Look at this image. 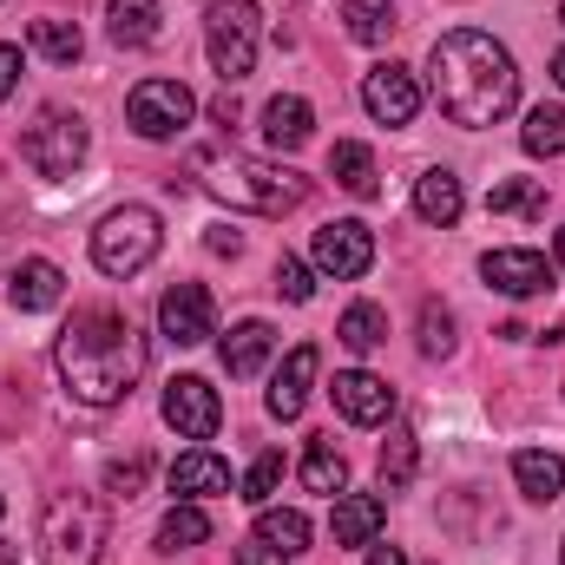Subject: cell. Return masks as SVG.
I'll list each match as a JSON object with an SVG mask.
<instances>
[{"label": "cell", "mask_w": 565, "mask_h": 565, "mask_svg": "<svg viewBox=\"0 0 565 565\" xmlns=\"http://www.w3.org/2000/svg\"><path fill=\"white\" fill-rule=\"evenodd\" d=\"M427 86H434V99H440V113H447L454 126L480 132V126H500V119L513 113V99H520V66H513V53H507L493 33L454 26V33H440L434 53H427Z\"/></svg>", "instance_id": "6da1fadb"}, {"label": "cell", "mask_w": 565, "mask_h": 565, "mask_svg": "<svg viewBox=\"0 0 565 565\" xmlns=\"http://www.w3.org/2000/svg\"><path fill=\"white\" fill-rule=\"evenodd\" d=\"M53 362H60V382L73 402L86 408H119L145 375V335L119 316V309H79L60 342H53Z\"/></svg>", "instance_id": "7a4b0ae2"}, {"label": "cell", "mask_w": 565, "mask_h": 565, "mask_svg": "<svg viewBox=\"0 0 565 565\" xmlns=\"http://www.w3.org/2000/svg\"><path fill=\"white\" fill-rule=\"evenodd\" d=\"M198 178L217 204L231 211H257V217H282L309 198V178L289 171V164H270V158H237V151H204L198 158Z\"/></svg>", "instance_id": "3957f363"}, {"label": "cell", "mask_w": 565, "mask_h": 565, "mask_svg": "<svg viewBox=\"0 0 565 565\" xmlns=\"http://www.w3.org/2000/svg\"><path fill=\"white\" fill-rule=\"evenodd\" d=\"M99 553H106V507L93 493H53L40 513V559L99 565Z\"/></svg>", "instance_id": "277c9868"}, {"label": "cell", "mask_w": 565, "mask_h": 565, "mask_svg": "<svg viewBox=\"0 0 565 565\" xmlns=\"http://www.w3.org/2000/svg\"><path fill=\"white\" fill-rule=\"evenodd\" d=\"M257 40H264V13H257V0H211V13H204V53H211V66H217L224 86L250 79V66H257Z\"/></svg>", "instance_id": "5b68a950"}, {"label": "cell", "mask_w": 565, "mask_h": 565, "mask_svg": "<svg viewBox=\"0 0 565 565\" xmlns=\"http://www.w3.org/2000/svg\"><path fill=\"white\" fill-rule=\"evenodd\" d=\"M158 244H164L158 211H145V204H119V211H106L99 231H93V264H99L106 277H139L145 264L158 257Z\"/></svg>", "instance_id": "8992f818"}, {"label": "cell", "mask_w": 565, "mask_h": 565, "mask_svg": "<svg viewBox=\"0 0 565 565\" xmlns=\"http://www.w3.org/2000/svg\"><path fill=\"white\" fill-rule=\"evenodd\" d=\"M20 158H26L40 178H73V171H79V158H86V119H79V113H66V106H46V113L26 126Z\"/></svg>", "instance_id": "52a82bcc"}, {"label": "cell", "mask_w": 565, "mask_h": 565, "mask_svg": "<svg viewBox=\"0 0 565 565\" xmlns=\"http://www.w3.org/2000/svg\"><path fill=\"white\" fill-rule=\"evenodd\" d=\"M126 119H132L139 139L164 145V139H178V132L198 119V99H191L184 79H139L132 99H126Z\"/></svg>", "instance_id": "ba28073f"}, {"label": "cell", "mask_w": 565, "mask_h": 565, "mask_svg": "<svg viewBox=\"0 0 565 565\" xmlns=\"http://www.w3.org/2000/svg\"><path fill=\"white\" fill-rule=\"evenodd\" d=\"M309 264H316L322 277H335V282L369 277V264H375V231H369V224H355V217H335V224H322V231H316Z\"/></svg>", "instance_id": "9c48e42d"}, {"label": "cell", "mask_w": 565, "mask_h": 565, "mask_svg": "<svg viewBox=\"0 0 565 565\" xmlns=\"http://www.w3.org/2000/svg\"><path fill=\"white\" fill-rule=\"evenodd\" d=\"M158 329H164L178 349L211 342V335H217V302H211V289H204V282H171V289L158 296Z\"/></svg>", "instance_id": "30bf717a"}, {"label": "cell", "mask_w": 565, "mask_h": 565, "mask_svg": "<svg viewBox=\"0 0 565 565\" xmlns=\"http://www.w3.org/2000/svg\"><path fill=\"white\" fill-rule=\"evenodd\" d=\"M362 106H369L375 126H408V119L422 113V79H415V66H402V60L369 66V79H362Z\"/></svg>", "instance_id": "8fae6325"}, {"label": "cell", "mask_w": 565, "mask_h": 565, "mask_svg": "<svg viewBox=\"0 0 565 565\" xmlns=\"http://www.w3.org/2000/svg\"><path fill=\"white\" fill-rule=\"evenodd\" d=\"M217 422H224V402H217V388L204 375H178L164 388V427H178L184 440H211Z\"/></svg>", "instance_id": "7c38bea8"}, {"label": "cell", "mask_w": 565, "mask_h": 565, "mask_svg": "<svg viewBox=\"0 0 565 565\" xmlns=\"http://www.w3.org/2000/svg\"><path fill=\"white\" fill-rule=\"evenodd\" d=\"M329 395H335V415L355 427H382L395 415V388L382 382V375H369V369H342L335 382H329Z\"/></svg>", "instance_id": "4fadbf2b"}, {"label": "cell", "mask_w": 565, "mask_h": 565, "mask_svg": "<svg viewBox=\"0 0 565 565\" xmlns=\"http://www.w3.org/2000/svg\"><path fill=\"white\" fill-rule=\"evenodd\" d=\"M480 277L493 282L500 296H546L553 289V264L540 250H487L480 257Z\"/></svg>", "instance_id": "5bb4252c"}, {"label": "cell", "mask_w": 565, "mask_h": 565, "mask_svg": "<svg viewBox=\"0 0 565 565\" xmlns=\"http://www.w3.org/2000/svg\"><path fill=\"white\" fill-rule=\"evenodd\" d=\"M60 296H66V270L46 264V257H26V264L7 270V302L20 316H46V309H60Z\"/></svg>", "instance_id": "9a60e30c"}, {"label": "cell", "mask_w": 565, "mask_h": 565, "mask_svg": "<svg viewBox=\"0 0 565 565\" xmlns=\"http://www.w3.org/2000/svg\"><path fill=\"white\" fill-rule=\"evenodd\" d=\"M316 369H322V355H316L309 342L282 355V369H277V375H270V395H264L277 422H296V415L309 408V388H316Z\"/></svg>", "instance_id": "2e32d148"}, {"label": "cell", "mask_w": 565, "mask_h": 565, "mask_svg": "<svg viewBox=\"0 0 565 565\" xmlns=\"http://www.w3.org/2000/svg\"><path fill=\"white\" fill-rule=\"evenodd\" d=\"M382 526H388V500L382 493H335V513H329L335 546H375Z\"/></svg>", "instance_id": "e0dca14e"}, {"label": "cell", "mask_w": 565, "mask_h": 565, "mask_svg": "<svg viewBox=\"0 0 565 565\" xmlns=\"http://www.w3.org/2000/svg\"><path fill=\"white\" fill-rule=\"evenodd\" d=\"M164 480H171V493H178V500H211V493H231V467H224L211 447H191V454H178Z\"/></svg>", "instance_id": "ac0fdd59"}, {"label": "cell", "mask_w": 565, "mask_h": 565, "mask_svg": "<svg viewBox=\"0 0 565 565\" xmlns=\"http://www.w3.org/2000/svg\"><path fill=\"white\" fill-rule=\"evenodd\" d=\"M460 211H467V191H460V178L447 171V164H434V171H422L415 178V217L422 224H460Z\"/></svg>", "instance_id": "d6986e66"}, {"label": "cell", "mask_w": 565, "mask_h": 565, "mask_svg": "<svg viewBox=\"0 0 565 565\" xmlns=\"http://www.w3.org/2000/svg\"><path fill=\"white\" fill-rule=\"evenodd\" d=\"M270 355H277V329H270V322H237V329L224 335V369H231L237 382L264 375Z\"/></svg>", "instance_id": "ffe728a7"}, {"label": "cell", "mask_w": 565, "mask_h": 565, "mask_svg": "<svg viewBox=\"0 0 565 565\" xmlns=\"http://www.w3.org/2000/svg\"><path fill=\"white\" fill-rule=\"evenodd\" d=\"M513 487H520L533 507H553V500L565 493V460L559 454H540V447L513 454Z\"/></svg>", "instance_id": "44dd1931"}, {"label": "cell", "mask_w": 565, "mask_h": 565, "mask_svg": "<svg viewBox=\"0 0 565 565\" xmlns=\"http://www.w3.org/2000/svg\"><path fill=\"white\" fill-rule=\"evenodd\" d=\"M257 546H264L270 559H302V553H309V513H296V507H264Z\"/></svg>", "instance_id": "7402d4cb"}, {"label": "cell", "mask_w": 565, "mask_h": 565, "mask_svg": "<svg viewBox=\"0 0 565 565\" xmlns=\"http://www.w3.org/2000/svg\"><path fill=\"white\" fill-rule=\"evenodd\" d=\"M309 132H316V106H309V99L282 93V99H270V106H264V139L277 145V151L309 145Z\"/></svg>", "instance_id": "603a6c76"}, {"label": "cell", "mask_w": 565, "mask_h": 565, "mask_svg": "<svg viewBox=\"0 0 565 565\" xmlns=\"http://www.w3.org/2000/svg\"><path fill=\"white\" fill-rule=\"evenodd\" d=\"M329 178L349 191V198H375L382 191V171H375V151L355 139H342L335 151H329Z\"/></svg>", "instance_id": "cb8c5ba5"}, {"label": "cell", "mask_w": 565, "mask_h": 565, "mask_svg": "<svg viewBox=\"0 0 565 565\" xmlns=\"http://www.w3.org/2000/svg\"><path fill=\"white\" fill-rule=\"evenodd\" d=\"M113 46H151L158 40V0H106Z\"/></svg>", "instance_id": "d4e9b609"}, {"label": "cell", "mask_w": 565, "mask_h": 565, "mask_svg": "<svg viewBox=\"0 0 565 565\" xmlns=\"http://www.w3.org/2000/svg\"><path fill=\"white\" fill-rule=\"evenodd\" d=\"M302 487H309V493H329V500L349 487V460H342L335 440H322V434L309 440V454H302Z\"/></svg>", "instance_id": "484cf974"}, {"label": "cell", "mask_w": 565, "mask_h": 565, "mask_svg": "<svg viewBox=\"0 0 565 565\" xmlns=\"http://www.w3.org/2000/svg\"><path fill=\"white\" fill-rule=\"evenodd\" d=\"M204 540H211V520H204L198 500H178V507L164 513V526H158V553H191V546H204Z\"/></svg>", "instance_id": "4316f807"}, {"label": "cell", "mask_w": 565, "mask_h": 565, "mask_svg": "<svg viewBox=\"0 0 565 565\" xmlns=\"http://www.w3.org/2000/svg\"><path fill=\"white\" fill-rule=\"evenodd\" d=\"M342 26H349V40H362V46H388V33H395L402 20H395V0H349V7H342Z\"/></svg>", "instance_id": "83f0119b"}, {"label": "cell", "mask_w": 565, "mask_h": 565, "mask_svg": "<svg viewBox=\"0 0 565 565\" xmlns=\"http://www.w3.org/2000/svg\"><path fill=\"white\" fill-rule=\"evenodd\" d=\"M335 342H342L349 355H375V349L388 342V316H382L375 302H355V309L342 316V329H335Z\"/></svg>", "instance_id": "f1b7e54d"}, {"label": "cell", "mask_w": 565, "mask_h": 565, "mask_svg": "<svg viewBox=\"0 0 565 565\" xmlns=\"http://www.w3.org/2000/svg\"><path fill=\"white\" fill-rule=\"evenodd\" d=\"M487 211H500V217H546V184H533V178H507V184L487 191Z\"/></svg>", "instance_id": "f546056e"}, {"label": "cell", "mask_w": 565, "mask_h": 565, "mask_svg": "<svg viewBox=\"0 0 565 565\" xmlns=\"http://www.w3.org/2000/svg\"><path fill=\"white\" fill-rule=\"evenodd\" d=\"M415 467H422V440H415V427H395V434L382 440V493H388V487H408Z\"/></svg>", "instance_id": "4dcf8cb0"}, {"label": "cell", "mask_w": 565, "mask_h": 565, "mask_svg": "<svg viewBox=\"0 0 565 565\" xmlns=\"http://www.w3.org/2000/svg\"><path fill=\"white\" fill-rule=\"evenodd\" d=\"M520 145H526L533 158H559L565 151V106H533L526 126H520Z\"/></svg>", "instance_id": "1f68e13d"}, {"label": "cell", "mask_w": 565, "mask_h": 565, "mask_svg": "<svg viewBox=\"0 0 565 565\" xmlns=\"http://www.w3.org/2000/svg\"><path fill=\"white\" fill-rule=\"evenodd\" d=\"M33 53H46L53 66H73L86 53V40H79L73 20H33Z\"/></svg>", "instance_id": "d6a6232c"}, {"label": "cell", "mask_w": 565, "mask_h": 565, "mask_svg": "<svg viewBox=\"0 0 565 565\" xmlns=\"http://www.w3.org/2000/svg\"><path fill=\"white\" fill-rule=\"evenodd\" d=\"M277 487H282V454H257L250 473H244V500H250V507H270Z\"/></svg>", "instance_id": "836d02e7"}, {"label": "cell", "mask_w": 565, "mask_h": 565, "mask_svg": "<svg viewBox=\"0 0 565 565\" xmlns=\"http://www.w3.org/2000/svg\"><path fill=\"white\" fill-rule=\"evenodd\" d=\"M422 355L427 362L454 355V316H447L440 302H422Z\"/></svg>", "instance_id": "e575fe53"}, {"label": "cell", "mask_w": 565, "mask_h": 565, "mask_svg": "<svg viewBox=\"0 0 565 565\" xmlns=\"http://www.w3.org/2000/svg\"><path fill=\"white\" fill-rule=\"evenodd\" d=\"M145 473H151V460H145V454H126V460H113V467H106V493L132 500V493H145Z\"/></svg>", "instance_id": "d590c367"}, {"label": "cell", "mask_w": 565, "mask_h": 565, "mask_svg": "<svg viewBox=\"0 0 565 565\" xmlns=\"http://www.w3.org/2000/svg\"><path fill=\"white\" fill-rule=\"evenodd\" d=\"M277 289L289 296V302H309V296H316V277H309V264H302V257H282V264H277Z\"/></svg>", "instance_id": "8d00e7d4"}, {"label": "cell", "mask_w": 565, "mask_h": 565, "mask_svg": "<svg viewBox=\"0 0 565 565\" xmlns=\"http://www.w3.org/2000/svg\"><path fill=\"white\" fill-rule=\"evenodd\" d=\"M20 86V46H0V99H13Z\"/></svg>", "instance_id": "74e56055"}, {"label": "cell", "mask_w": 565, "mask_h": 565, "mask_svg": "<svg viewBox=\"0 0 565 565\" xmlns=\"http://www.w3.org/2000/svg\"><path fill=\"white\" fill-rule=\"evenodd\" d=\"M204 250H217V257H237V250H244V237H237V231H224V224H217V231H211V237H204Z\"/></svg>", "instance_id": "f35d334b"}, {"label": "cell", "mask_w": 565, "mask_h": 565, "mask_svg": "<svg viewBox=\"0 0 565 565\" xmlns=\"http://www.w3.org/2000/svg\"><path fill=\"white\" fill-rule=\"evenodd\" d=\"M264 559H270V553H264L257 540H250V546H237V565H264Z\"/></svg>", "instance_id": "ab89813d"}, {"label": "cell", "mask_w": 565, "mask_h": 565, "mask_svg": "<svg viewBox=\"0 0 565 565\" xmlns=\"http://www.w3.org/2000/svg\"><path fill=\"white\" fill-rule=\"evenodd\" d=\"M369 565H408V559H402L395 546H375V553H369Z\"/></svg>", "instance_id": "60d3db41"}, {"label": "cell", "mask_w": 565, "mask_h": 565, "mask_svg": "<svg viewBox=\"0 0 565 565\" xmlns=\"http://www.w3.org/2000/svg\"><path fill=\"white\" fill-rule=\"evenodd\" d=\"M553 79H559V86H565V46H559V53H553Z\"/></svg>", "instance_id": "b9f144b4"}, {"label": "cell", "mask_w": 565, "mask_h": 565, "mask_svg": "<svg viewBox=\"0 0 565 565\" xmlns=\"http://www.w3.org/2000/svg\"><path fill=\"white\" fill-rule=\"evenodd\" d=\"M559 270H565V231H559Z\"/></svg>", "instance_id": "7bdbcfd3"}, {"label": "cell", "mask_w": 565, "mask_h": 565, "mask_svg": "<svg viewBox=\"0 0 565 565\" xmlns=\"http://www.w3.org/2000/svg\"><path fill=\"white\" fill-rule=\"evenodd\" d=\"M559 565H565V540H559Z\"/></svg>", "instance_id": "ee69618b"}, {"label": "cell", "mask_w": 565, "mask_h": 565, "mask_svg": "<svg viewBox=\"0 0 565 565\" xmlns=\"http://www.w3.org/2000/svg\"><path fill=\"white\" fill-rule=\"evenodd\" d=\"M559 20H565V0H559Z\"/></svg>", "instance_id": "f6af8a7d"}, {"label": "cell", "mask_w": 565, "mask_h": 565, "mask_svg": "<svg viewBox=\"0 0 565 565\" xmlns=\"http://www.w3.org/2000/svg\"><path fill=\"white\" fill-rule=\"evenodd\" d=\"M0 513H7V500H0Z\"/></svg>", "instance_id": "bcb514c9"}]
</instances>
